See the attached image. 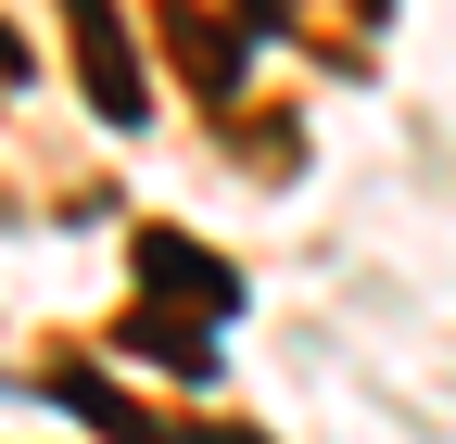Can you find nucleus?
Here are the masks:
<instances>
[{"instance_id":"obj_2","label":"nucleus","mask_w":456,"mask_h":444,"mask_svg":"<svg viewBox=\"0 0 456 444\" xmlns=\"http://www.w3.org/2000/svg\"><path fill=\"white\" fill-rule=\"evenodd\" d=\"M64 38H77V77H89V115L102 127H127L140 115V38H127V13H114V0H64Z\"/></svg>"},{"instance_id":"obj_3","label":"nucleus","mask_w":456,"mask_h":444,"mask_svg":"<svg viewBox=\"0 0 456 444\" xmlns=\"http://www.w3.org/2000/svg\"><path fill=\"white\" fill-rule=\"evenodd\" d=\"M51 394H64V407H77V419H89L102 444H178V419H152L140 394H114L102 368H51Z\"/></svg>"},{"instance_id":"obj_1","label":"nucleus","mask_w":456,"mask_h":444,"mask_svg":"<svg viewBox=\"0 0 456 444\" xmlns=\"http://www.w3.org/2000/svg\"><path fill=\"white\" fill-rule=\"evenodd\" d=\"M127 254H140V292H152V317H178V330H216L228 305H241V280H228L203 242H178V229H140Z\"/></svg>"}]
</instances>
